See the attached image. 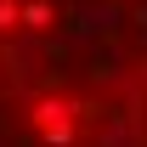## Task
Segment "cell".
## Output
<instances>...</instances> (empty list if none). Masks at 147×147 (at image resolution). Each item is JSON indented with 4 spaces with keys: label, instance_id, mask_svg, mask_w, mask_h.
<instances>
[{
    "label": "cell",
    "instance_id": "6da1fadb",
    "mask_svg": "<svg viewBox=\"0 0 147 147\" xmlns=\"http://www.w3.org/2000/svg\"><path fill=\"white\" fill-rule=\"evenodd\" d=\"M40 130L51 136V142H74V108H62V102H40Z\"/></svg>",
    "mask_w": 147,
    "mask_h": 147
}]
</instances>
